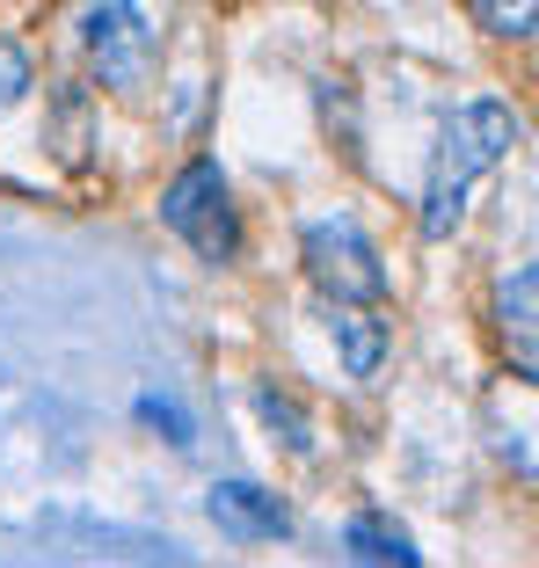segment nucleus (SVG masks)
<instances>
[{
    "instance_id": "obj_1",
    "label": "nucleus",
    "mask_w": 539,
    "mask_h": 568,
    "mask_svg": "<svg viewBox=\"0 0 539 568\" xmlns=\"http://www.w3.org/2000/svg\"><path fill=\"white\" fill-rule=\"evenodd\" d=\"M510 139H518V118H510L504 102H459L452 118H445L438 161H430V190H423V234L430 241H445L459 226L467 190L510 153Z\"/></svg>"
},
{
    "instance_id": "obj_2",
    "label": "nucleus",
    "mask_w": 539,
    "mask_h": 568,
    "mask_svg": "<svg viewBox=\"0 0 539 568\" xmlns=\"http://www.w3.org/2000/svg\"><path fill=\"white\" fill-rule=\"evenodd\" d=\"M299 255H306V277H314V292L328 306H379L387 300V263L365 241V226H350V219H314L299 234Z\"/></svg>"
},
{
    "instance_id": "obj_3",
    "label": "nucleus",
    "mask_w": 539,
    "mask_h": 568,
    "mask_svg": "<svg viewBox=\"0 0 539 568\" xmlns=\"http://www.w3.org/2000/svg\"><path fill=\"white\" fill-rule=\"evenodd\" d=\"M73 30H81L88 44V67H95L102 88H118V95H132V88L153 81V22L139 16L132 0H73Z\"/></svg>"
},
{
    "instance_id": "obj_4",
    "label": "nucleus",
    "mask_w": 539,
    "mask_h": 568,
    "mask_svg": "<svg viewBox=\"0 0 539 568\" xmlns=\"http://www.w3.org/2000/svg\"><path fill=\"white\" fill-rule=\"evenodd\" d=\"M161 219H169V234H183L204 263H234L241 255V219H234V197H226L220 161H190L169 183V197H161Z\"/></svg>"
},
{
    "instance_id": "obj_5",
    "label": "nucleus",
    "mask_w": 539,
    "mask_h": 568,
    "mask_svg": "<svg viewBox=\"0 0 539 568\" xmlns=\"http://www.w3.org/2000/svg\"><path fill=\"white\" fill-rule=\"evenodd\" d=\"M204 518L220 525L226 539H285L292 532V510L277 503V488H255V481H212Z\"/></svg>"
},
{
    "instance_id": "obj_6",
    "label": "nucleus",
    "mask_w": 539,
    "mask_h": 568,
    "mask_svg": "<svg viewBox=\"0 0 539 568\" xmlns=\"http://www.w3.org/2000/svg\"><path fill=\"white\" fill-rule=\"evenodd\" d=\"M532 306H539V270L518 263L504 284H496V328L510 335V357H518V379H532L539 343H532Z\"/></svg>"
},
{
    "instance_id": "obj_7",
    "label": "nucleus",
    "mask_w": 539,
    "mask_h": 568,
    "mask_svg": "<svg viewBox=\"0 0 539 568\" xmlns=\"http://www.w3.org/2000/svg\"><path fill=\"white\" fill-rule=\"evenodd\" d=\"M328 328H336L343 372L350 379H379V365H387V321L372 314V306H328Z\"/></svg>"
},
{
    "instance_id": "obj_8",
    "label": "nucleus",
    "mask_w": 539,
    "mask_h": 568,
    "mask_svg": "<svg viewBox=\"0 0 539 568\" xmlns=\"http://www.w3.org/2000/svg\"><path fill=\"white\" fill-rule=\"evenodd\" d=\"M343 547H350V561H394V568H416L423 561V554L408 547V532H401V525H387V518H350Z\"/></svg>"
},
{
    "instance_id": "obj_9",
    "label": "nucleus",
    "mask_w": 539,
    "mask_h": 568,
    "mask_svg": "<svg viewBox=\"0 0 539 568\" xmlns=\"http://www.w3.org/2000/svg\"><path fill=\"white\" fill-rule=\"evenodd\" d=\"M467 8L489 37H532V16H539V0H467Z\"/></svg>"
},
{
    "instance_id": "obj_10",
    "label": "nucleus",
    "mask_w": 539,
    "mask_h": 568,
    "mask_svg": "<svg viewBox=\"0 0 539 568\" xmlns=\"http://www.w3.org/2000/svg\"><path fill=\"white\" fill-rule=\"evenodd\" d=\"M255 408H263V423H270L277 437H285L292 452H314V437H306V416L285 402V394H277V386H263V394H255Z\"/></svg>"
},
{
    "instance_id": "obj_11",
    "label": "nucleus",
    "mask_w": 539,
    "mask_h": 568,
    "mask_svg": "<svg viewBox=\"0 0 539 568\" xmlns=\"http://www.w3.org/2000/svg\"><path fill=\"white\" fill-rule=\"evenodd\" d=\"M30 81H37L30 51H22V44H8V37H0V118H8V110H16L22 95H30Z\"/></svg>"
},
{
    "instance_id": "obj_12",
    "label": "nucleus",
    "mask_w": 539,
    "mask_h": 568,
    "mask_svg": "<svg viewBox=\"0 0 539 568\" xmlns=\"http://www.w3.org/2000/svg\"><path fill=\"white\" fill-rule=\"evenodd\" d=\"M139 423H153V430L169 437L175 452H190V445H197V430H190V416H183L175 402H161V394H139Z\"/></svg>"
}]
</instances>
